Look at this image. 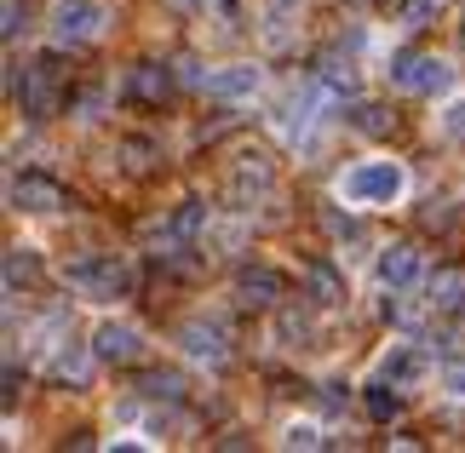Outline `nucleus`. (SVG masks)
<instances>
[{
  "mask_svg": "<svg viewBox=\"0 0 465 453\" xmlns=\"http://www.w3.org/2000/svg\"><path fill=\"white\" fill-rule=\"evenodd\" d=\"M64 52L69 46H52V52H41V58L29 64L24 93H17V110H24L29 121H52L64 110Z\"/></svg>",
  "mask_w": 465,
  "mask_h": 453,
  "instance_id": "1",
  "label": "nucleus"
},
{
  "mask_svg": "<svg viewBox=\"0 0 465 453\" xmlns=\"http://www.w3.org/2000/svg\"><path fill=\"white\" fill-rule=\"evenodd\" d=\"M64 276H69V287H75V293H86V299H127L133 281H138L133 264L115 259V252H86V259H75Z\"/></svg>",
  "mask_w": 465,
  "mask_h": 453,
  "instance_id": "2",
  "label": "nucleus"
},
{
  "mask_svg": "<svg viewBox=\"0 0 465 453\" xmlns=\"http://www.w3.org/2000/svg\"><path fill=\"white\" fill-rule=\"evenodd\" d=\"M408 190V172L397 161H362L356 172H345V195L351 202H397Z\"/></svg>",
  "mask_w": 465,
  "mask_h": 453,
  "instance_id": "3",
  "label": "nucleus"
},
{
  "mask_svg": "<svg viewBox=\"0 0 465 453\" xmlns=\"http://www.w3.org/2000/svg\"><path fill=\"white\" fill-rule=\"evenodd\" d=\"M6 202H12L17 212H58V207H69V190H64L52 172H12Z\"/></svg>",
  "mask_w": 465,
  "mask_h": 453,
  "instance_id": "4",
  "label": "nucleus"
},
{
  "mask_svg": "<svg viewBox=\"0 0 465 453\" xmlns=\"http://www.w3.org/2000/svg\"><path fill=\"white\" fill-rule=\"evenodd\" d=\"M449 75L454 69L442 58H431V52H397V58H391V81H397L402 93H442Z\"/></svg>",
  "mask_w": 465,
  "mask_h": 453,
  "instance_id": "5",
  "label": "nucleus"
},
{
  "mask_svg": "<svg viewBox=\"0 0 465 453\" xmlns=\"http://www.w3.org/2000/svg\"><path fill=\"white\" fill-rule=\"evenodd\" d=\"M104 34V6H93V0H64L58 17H52V41L58 46H86Z\"/></svg>",
  "mask_w": 465,
  "mask_h": 453,
  "instance_id": "6",
  "label": "nucleus"
},
{
  "mask_svg": "<svg viewBox=\"0 0 465 453\" xmlns=\"http://www.w3.org/2000/svg\"><path fill=\"white\" fill-rule=\"evenodd\" d=\"M93 350H98V361H110V368H127V361L144 356V339H138V328H127V321H104L93 333Z\"/></svg>",
  "mask_w": 465,
  "mask_h": 453,
  "instance_id": "7",
  "label": "nucleus"
},
{
  "mask_svg": "<svg viewBox=\"0 0 465 453\" xmlns=\"http://www.w3.org/2000/svg\"><path fill=\"white\" fill-rule=\"evenodd\" d=\"M236 293H242V304H276L282 293H288V276L282 270H271V264H242L236 270Z\"/></svg>",
  "mask_w": 465,
  "mask_h": 453,
  "instance_id": "8",
  "label": "nucleus"
},
{
  "mask_svg": "<svg viewBox=\"0 0 465 453\" xmlns=\"http://www.w3.org/2000/svg\"><path fill=\"white\" fill-rule=\"evenodd\" d=\"M420 270H425V259H420V247H414V241H391V247L380 252V281L391 287V293L414 287V281H420Z\"/></svg>",
  "mask_w": 465,
  "mask_h": 453,
  "instance_id": "9",
  "label": "nucleus"
},
{
  "mask_svg": "<svg viewBox=\"0 0 465 453\" xmlns=\"http://www.w3.org/2000/svg\"><path fill=\"white\" fill-rule=\"evenodd\" d=\"M127 98L161 110V103L173 98V69H167V64H133V69H127Z\"/></svg>",
  "mask_w": 465,
  "mask_h": 453,
  "instance_id": "10",
  "label": "nucleus"
},
{
  "mask_svg": "<svg viewBox=\"0 0 465 453\" xmlns=\"http://www.w3.org/2000/svg\"><path fill=\"white\" fill-rule=\"evenodd\" d=\"M305 299L322 304V310L345 304V276H339L333 259H305Z\"/></svg>",
  "mask_w": 465,
  "mask_h": 453,
  "instance_id": "11",
  "label": "nucleus"
},
{
  "mask_svg": "<svg viewBox=\"0 0 465 453\" xmlns=\"http://www.w3.org/2000/svg\"><path fill=\"white\" fill-rule=\"evenodd\" d=\"M178 344H184L195 361H213V368H224V361H230V344H224L219 321H190V328L178 333Z\"/></svg>",
  "mask_w": 465,
  "mask_h": 453,
  "instance_id": "12",
  "label": "nucleus"
},
{
  "mask_svg": "<svg viewBox=\"0 0 465 453\" xmlns=\"http://www.w3.org/2000/svg\"><path fill=\"white\" fill-rule=\"evenodd\" d=\"M253 93H259V69L253 64H230L219 75H207V98H219V103H236V98H253Z\"/></svg>",
  "mask_w": 465,
  "mask_h": 453,
  "instance_id": "13",
  "label": "nucleus"
},
{
  "mask_svg": "<svg viewBox=\"0 0 465 453\" xmlns=\"http://www.w3.org/2000/svg\"><path fill=\"white\" fill-rule=\"evenodd\" d=\"M93 356H98V350H86V344L64 339L58 356L46 361V379H52V385H81V379H86V361H93Z\"/></svg>",
  "mask_w": 465,
  "mask_h": 453,
  "instance_id": "14",
  "label": "nucleus"
},
{
  "mask_svg": "<svg viewBox=\"0 0 465 453\" xmlns=\"http://www.w3.org/2000/svg\"><path fill=\"white\" fill-rule=\"evenodd\" d=\"M425 293H431V299H425L431 310H442V316H460V310H465V270H437Z\"/></svg>",
  "mask_w": 465,
  "mask_h": 453,
  "instance_id": "15",
  "label": "nucleus"
},
{
  "mask_svg": "<svg viewBox=\"0 0 465 453\" xmlns=\"http://www.w3.org/2000/svg\"><path fill=\"white\" fill-rule=\"evenodd\" d=\"M420 373H425V356L414 344H391V356L380 361V379H391V385H414Z\"/></svg>",
  "mask_w": 465,
  "mask_h": 453,
  "instance_id": "16",
  "label": "nucleus"
},
{
  "mask_svg": "<svg viewBox=\"0 0 465 453\" xmlns=\"http://www.w3.org/2000/svg\"><path fill=\"white\" fill-rule=\"evenodd\" d=\"M35 281H41V252L35 247H6V293L35 287Z\"/></svg>",
  "mask_w": 465,
  "mask_h": 453,
  "instance_id": "17",
  "label": "nucleus"
},
{
  "mask_svg": "<svg viewBox=\"0 0 465 453\" xmlns=\"http://www.w3.org/2000/svg\"><path fill=\"white\" fill-rule=\"evenodd\" d=\"M402 385H391V379H380V385H368V396H362V402H368V419L373 425H391V419H397V413H402V396H397Z\"/></svg>",
  "mask_w": 465,
  "mask_h": 453,
  "instance_id": "18",
  "label": "nucleus"
},
{
  "mask_svg": "<svg viewBox=\"0 0 465 453\" xmlns=\"http://www.w3.org/2000/svg\"><path fill=\"white\" fill-rule=\"evenodd\" d=\"M351 126H356V133H368V138H385L391 126H397V115H391L385 103H356V110H351Z\"/></svg>",
  "mask_w": 465,
  "mask_h": 453,
  "instance_id": "19",
  "label": "nucleus"
},
{
  "mask_svg": "<svg viewBox=\"0 0 465 453\" xmlns=\"http://www.w3.org/2000/svg\"><path fill=\"white\" fill-rule=\"evenodd\" d=\"M138 390H144L150 402H178V396H184V379H178L173 368H155V373L138 379Z\"/></svg>",
  "mask_w": 465,
  "mask_h": 453,
  "instance_id": "20",
  "label": "nucleus"
},
{
  "mask_svg": "<svg viewBox=\"0 0 465 453\" xmlns=\"http://www.w3.org/2000/svg\"><path fill=\"white\" fill-rule=\"evenodd\" d=\"M247 190H271V155H242V167H236V195Z\"/></svg>",
  "mask_w": 465,
  "mask_h": 453,
  "instance_id": "21",
  "label": "nucleus"
},
{
  "mask_svg": "<svg viewBox=\"0 0 465 453\" xmlns=\"http://www.w3.org/2000/svg\"><path fill=\"white\" fill-rule=\"evenodd\" d=\"M121 155H127V167H133V172L155 167V143H150V138H127V143H121Z\"/></svg>",
  "mask_w": 465,
  "mask_h": 453,
  "instance_id": "22",
  "label": "nucleus"
},
{
  "mask_svg": "<svg viewBox=\"0 0 465 453\" xmlns=\"http://www.w3.org/2000/svg\"><path fill=\"white\" fill-rule=\"evenodd\" d=\"M276 328H282V339H316V328H311V316H299V310H282V321H276Z\"/></svg>",
  "mask_w": 465,
  "mask_h": 453,
  "instance_id": "23",
  "label": "nucleus"
},
{
  "mask_svg": "<svg viewBox=\"0 0 465 453\" xmlns=\"http://www.w3.org/2000/svg\"><path fill=\"white\" fill-rule=\"evenodd\" d=\"M316 402L328 408V413H339V408L351 402V385H339V379H333V385H322V396H316Z\"/></svg>",
  "mask_w": 465,
  "mask_h": 453,
  "instance_id": "24",
  "label": "nucleus"
},
{
  "mask_svg": "<svg viewBox=\"0 0 465 453\" xmlns=\"http://www.w3.org/2000/svg\"><path fill=\"white\" fill-rule=\"evenodd\" d=\"M442 385H449L454 396H465V361H460V356H449V361H442Z\"/></svg>",
  "mask_w": 465,
  "mask_h": 453,
  "instance_id": "25",
  "label": "nucleus"
},
{
  "mask_svg": "<svg viewBox=\"0 0 465 453\" xmlns=\"http://www.w3.org/2000/svg\"><path fill=\"white\" fill-rule=\"evenodd\" d=\"M420 219H425V230H449V224H454V212L442 207V202H425V212H420Z\"/></svg>",
  "mask_w": 465,
  "mask_h": 453,
  "instance_id": "26",
  "label": "nucleus"
},
{
  "mask_svg": "<svg viewBox=\"0 0 465 453\" xmlns=\"http://www.w3.org/2000/svg\"><path fill=\"white\" fill-rule=\"evenodd\" d=\"M322 224H328L333 235H345V241H356V235H362V224H356V219H339V212H322Z\"/></svg>",
  "mask_w": 465,
  "mask_h": 453,
  "instance_id": "27",
  "label": "nucleus"
},
{
  "mask_svg": "<svg viewBox=\"0 0 465 453\" xmlns=\"http://www.w3.org/2000/svg\"><path fill=\"white\" fill-rule=\"evenodd\" d=\"M288 448H322V430L316 425H293L288 430Z\"/></svg>",
  "mask_w": 465,
  "mask_h": 453,
  "instance_id": "28",
  "label": "nucleus"
},
{
  "mask_svg": "<svg viewBox=\"0 0 465 453\" xmlns=\"http://www.w3.org/2000/svg\"><path fill=\"white\" fill-rule=\"evenodd\" d=\"M0 34H6V41L24 34V6H17V0H6V24H0Z\"/></svg>",
  "mask_w": 465,
  "mask_h": 453,
  "instance_id": "29",
  "label": "nucleus"
},
{
  "mask_svg": "<svg viewBox=\"0 0 465 453\" xmlns=\"http://www.w3.org/2000/svg\"><path fill=\"white\" fill-rule=\"evenodd\" d=\"M449 133L465 138V103H454V110H449Z\"/></svg>",
  "mask_w": 465,
  "mask_h": 453,
  "instance_id": "30",
  "label": "nucleus"
},
{
  "mask_svg": "<svg viewBox=\"0 0 465 453\" xmlns=\"http://www.w3.org/2000/svg\"><path fill=\"white\" fill-rule=\"evenodd\" d=\"M17 402V361H6V408Z\"/></svg>",
  "mask_w": 465,
  "mask_h": 453,
  "instance_id": "31",
  "label": "nucleus"
},
{
  "mask_svg": "<svg viewBox=\"0 0 465 453\" xmlns=\"http://www.w3.org/2000/svg\"><path fill=\"white\" fill-rule=\"evenodd\" d=\"M167 6H184L190 12V6H202V0H167Z\"/></svg>",
  "mask_w": 465,
  "mask_h": 453,
  "instance_id": "32",
  "label": "nucleus"
},
{
  "mask_svg": "<svg viewBox=\"0 0 465 453\" xmlns=\"http://www.w3.org/2000/svg\"><path fill=\"white\" fill-rule=\"evenodd\" d=\"M460 46H465V17H460Z\"/></svg>",
  "mask_w": 465,
  "mask_h": 453,
  "instance_id": "33",
  "label": "nucleus"
}]
</instances>
